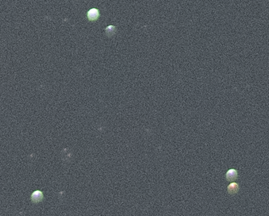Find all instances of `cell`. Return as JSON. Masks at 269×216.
Segmentation results:
<instances>
[{
    "label": "cell",
    "instance_id": "obj_3",
    "mask_svg": "<svg viewBox=\"0 0 269 216\" xmlns=\"http://www.w3.org/2000/svg\"><path fill=\"white\" fill-rule=\"evenodd\" d=\"M99 12L96 8H92L88 12V18L90 20H96L99 17Z\"/></svg>",
    "mask_w": 269,
    "mask_h": 216
},
{
    "label": "cell",
    "instance_id": "obj_1",
    "mask_svg": "<svg viewBox=\"0 0 269 216\" xmlns=\"http://www.w3.org/2000/svg\"><path fill=\"white\" fill-rule=\"evenodd\" d=\"M238 178V172L235 169H230L226 173V180L228 182H234Z\"/></svg>",
    "mask_w": 269,
    "mask_h": 216
},
{
    "label": "cell",
    "instance_id": "obj_2",
    "mask_svg": "<svg viewBox=\"0 0 269 216\" xmlns=\"http://www.w3.org/2000/svg\"><path fill=\"white\" fill-rule=\"evenodd\" d=\"M227 190L228 193L231 195H235L239 191V184L236 182H233L230 184L229 185L227 186Z\"/></svg>",
    "mask_w": 269,
    "mask_h": 216
},
{
    "label": "cell",
    "instance_id": "obj_4",
    "mask_svg": "<svg viewBox=\"0 0 269 216\" xmlns=\"http://www.w3.org/2000/svg\"><path fill=\"white\" fill-rule=\"evenodd\" d=\"M106 32L107 35L110 36V34H113L115 32V27L113 26H109L106 29Z\"/></svg>",
    "mask_w": 269,
    "mask_h": 216
}]
</instances>
